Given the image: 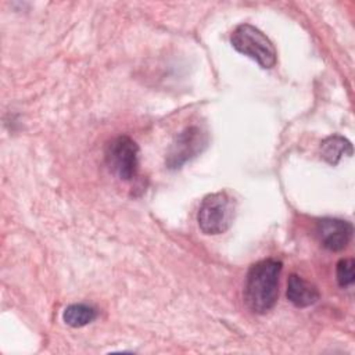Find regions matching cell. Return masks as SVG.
<instances>
[{
  "label": "cell",
  "mask_w": 355,
  "mask_h": 355,
  "mask_svg": "<svg viewBox=\"0 0 355 355\" xmlns=\"http://www.w3.org/2000/svg\"><path fill=\"white\" fill-rule=\"evenodd\" d=\"M282 266V262L273 258L258 261L250 266L244 284V301L254 313L263 315L275 306Z\"/></svg>",
  "instance_id": "6da1fadb"
},
{
  "label": "cell",
  "mask_w": 355,
  "mask_h": 355,
  "mask_svg": "<svg viewBox=\"0 0 355 355\" xmlns=\"http://www.w3.org/2000/svg\"><path fill=\"white\" fill-rule=\"evenodd\" d=\"M236 201L227 191H216L205 196L200 204L197 222L204 234L225 233L233 223Z\"/></svg>",
  "instance_id": "7a4b0ae2"
},
{
  "label": "cell",
  "mask_w": 355,
  "mask_h": 355,
  "mask_svg": "<svg viewBox=\"0 0 355 355\" xmlns=\"http://www.w3.org/2000/svg\"><path fill=\"white\" fill-rule=\"evenodd\" d=\"M232 46L241 54L257 61L262 68H273L277 60L276 49L269 37L250 24H241L230 35Z\"/></svg>",
  "instance_id": "3957f363"
},
{
  "label": "cell",
  "mask_w": 355,
  "mask_h": 355,
  "mask_svg": "<svg viewBox=\"0 0 355 355\" xmlns=\"http://www.w3.org/2000/svg\"><path fill=\"white\" fill-rule=\"evenodd\" d=\"M108 169L122 180H132L139 169V146L129 136H118L105 148Z\"/></svg>",
  "instance_id": "277c9868"
},
{
  "label": "cell",
  "mask_w": 355,
  "mask_h": 355,
  "mask_svg": "<svg viewBox=\"0 0 355 355\" xmlns=\"http://www.w3.org/2000/svg\"><path fill=\"white\" fill-rule=\"evenodd\" d=\"M208 143L207 133L198 126H189L180 132L172 141L166 154V166L169 169H178L184 162L197 157Z\"/></svg>",
  "instance_id": "5b68a950"
},
{
  "label": "cell",
  "mask_w": 355,
  "mask_h": 355,
  "mask_svg": "<svg viewBox=\"0 0 355 355\" xmlns=\"http://www.w3.org/2000/svg\"><path fill=\"white\" fill-rule=\"evenodd\" d=\"M354 227L348 220L337 218H323L318 220L316 234L320 244L330 251L344 250L352 239Z\"/></svg>",
  "instance_id": "8992f818"
},
{
  "label": "cell",
  "mask_w": 355,
  "mask_h": 355,
  "mask_svg": "<svg viewBox=\"0 0 355 355\" xmlns=\"http://www.w3.org/2000/svg\"><path fill=\"white\" fill-rule=\"evenodd\" d=\"M287 300L295 305L297 308H305L309 305H313L320 294L316 286L306 282L304 277L298 275H290L287 280Z\"/></svg>",
  "instance_id": "52a82bcc"
},
{
  "label": "cell",
  "mask_w": 355,
  "mask_h": 355,
  "mask_svg": "<svg viewBox=\"0 0 355 355\" xmlns=\"http://www.w3.org/2000/svg\"><path fill=\"white\" fill-rule=\"evenodd\" d=\"M343 155H352V146L345 137L334 135L320 143V157L330 165H337Z\"/></svg>",
  "instance_id": "ba28073f"
},
{
  "label": "cell",
  "mask_w": 355,
  "mask_h": 355,
  "mask_svg": "<svg viewBox=\"0 0 355 355\" xmlns=\"http://www.w3.org/2000/svg\"><path fill=\"white\" fill-rule=\"evenodd\" d=\"M96 309L86 304H72L67 306L62 313L64 322L71 327H83L92 323L96 319Z\"/></svg>",
  "instance_id": "9c48e42d"
},
{
  "label": "cell",
  "mask_w": 355,
  "mask_h": 355,
  "mask_svg": "<svg viewBox=\"0 0 355 355\" xmlns=\"http://www.w3.org/2000/svg\"><path fill=\"white\" fill-rule=\"evenodd\" d=\"M355 262L351 258H343L337 262L336 266V277L340 287H349L352 286L355 280V270H354Z\"/></svg>",
  "instance_id": "30bf717a"
}]
</instances>
